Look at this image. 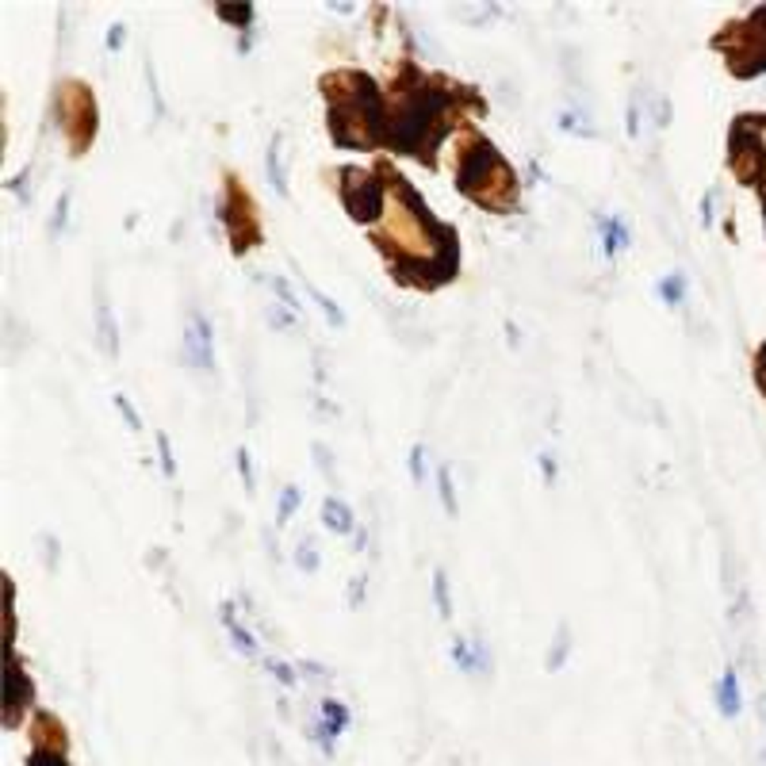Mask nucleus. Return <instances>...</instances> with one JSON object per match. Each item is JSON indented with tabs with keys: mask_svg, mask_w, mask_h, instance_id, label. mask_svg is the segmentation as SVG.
I'll list each match as a JSON object with an SVG mask.
<instances>
[{
	"mask_svg": "<svg viewBox=\"0 0 766 766\" xmlns=\"http://www.w3.org/2000/svg\"><path fill=\"white\" fill-rule=\"evenodd\" d=\"M295 559H299V567H306V571H314V567H319V556H314V544H303V548H299V556H295Z\"/></svg>",
	"mask_w": 766,
	"mask_h": 766,
	"instance_id": "nucleus-22",
	"label": "nucleus"
},
{
	"mask_svg": "<svg viewBox=\"0 0 766 766\" xmlns=\"http://www.w3.org/2000/svg\"><path fill=\"white\" fill-rule=\"evenodd\" d=\"M322 525L330 529V533H353V509H349V502H341V498H326L322 502Z\"/></svg>",
	"mask_w": 766,
	"mask_h": 766,
	"instance_id": "nucleus-3",
	"label": "nucleus"
},
{
	"mask_svg": "<svg viewBox=\"0 0 766 766\" xmlns=\"http://www.w3.org/2000/svg\"><path fill=\"white\" fill-rule=\"evenodd\" d=\"M222 625H227V632H230L234 640H238V651H245V656H257V643H253V632L238 625V617H234V606H230V601L222 606Z\"/></svg>",
	"mask_w": 766,
	"mask_h": 766,
	"instance_id": "nucleus-8",
	"label": "nucleus"
},
{
	"mask_svg": "<svg viewBox=\"0 0 766 766\" xmlns=\"http://www.w3.org/2000/svg\"><path fill=\"white\" fill-rule=\"evenodd\" d=\"M452 659H456L464 671H483V667H487V651H483V643H479V651H472V643H467V640H456Z\"/></svg>",
	"mask_w": 766,
	"mask_h": 766,
	"instance_id": "nucleus-9",
	"label": "nucleus"
},
{
	"mask_svg": "<svg viewBox=\"0 0 766 766\" xmlns=\"http://www.w3.org/2000/svg\"><path fill=\"white\" fill-rule=\"evenodd\" d=\"M211 345H214V330H211L207 314H203V311H192L188 330H184V356H188V361L200 368V372H211V368H214Z\"/></svg>",
	"mask_w": 766,
	"mask_h": 766,
	"instance_id": "nucleus-1",
	"label": "nucleus"
},
{
	"mask_svg": "<svg viewBox=\"0 0 766 766\" xmlns=\"http://www.w3.org/2000/svg\"><path fill=\"white\" fill-rule=\"evenodd\" d=\"M115 410H119L123 418H127V425H130V429H135V433H138V429H142V418H138L135 403H130L127 395H115Z\"/></svg>",
	"mask_w": 766,
	"mask_h": 766,
	"instance_id": "nucleus-18",
	"label": "nucleus"
},
{
	"mask_svg": "<svg viewBox=\"0 0 766 766\" xmlns=\"http://www.w3.org/2000/svg\"><path fill=\"white\" fill-rule=\"evenodd\" d=\"M422 460H425V448L414 445L410 448V475H414V483H422V479H425V464H422Z\"/></svg>",
	"mask_w": 766,
	"mask_h": 766,
	"instance_id": "nucleus-19",
	"label": "nucleus"
},
{
	"mask_svg": "<svg viewBox=\"0 0 766 766\" xmlns=\"http://www.w3.org/2000/svg\"><path fill=\"white\" fill-rule=\"evenodd\" d=\"M701 219L713 222V192H709V196H705V203H701Z\"/></svg>",
	"mask_w": 766,
	"mask_h": 766,
	"instance_id": "nucleus-27",
	"label": "nucleus"
},
{
	"mask_svg": "<svg viewBox=\"0 0 766 766\" xmlns=\"http://www.w3.org/2000/svg\"><path fill=\"white\" fill-rule=\"evenodd\" d=\"M540 472H544V479L552 483V479H556V456H548V452L540 456Z\"/></svg>",
	"mask_w": 766,
	"mask_h": 766,
	"instance_id": "nucleus-25",
	"label": "nucleus"
},
{
	"mask_svg": "<svg viewBox=\"0 0 766 766\" xmlns=\"http://www.w3.org/2000/svg\"><path fill=\"white\" fill-rule=\"evenodd\" d=\"M269 671H272L276 678L284 682V686H295V674H291V667H288V663H276V659H272V663H269Z\"/></svg>",
	"mask_w": 766,
	"mask_h": 766,
	"instance_id": "nucleus-21",
	"label": "nucleus"
},
{
	"mask_svg": "<svg viewBox=\"0 0 766 766\" xmlns=\"http://www.w3.org/2000/svg\"><path fill=\"white\" fill-rule=\"evenodd\" d=\"M628 135H640V104H628Z\"/></svg>",
	"mask_w": 766,
	"mask_h": 766,
	"instance_id": "nucleus-24",
	"label": "nucleus"
},
{
	"mask_svg": "<svg viewBox=\"0 0 766 766\" xmlns=\"http://www.w3.org/2000/svg\"><path fill=\"white\" fill-rule=\"evenodd\" d=\"M31 766H66V759H61L58 751H35L31 755Z\"/></svg>",
	"mask_w": 766,
	"mask_h": 766,
	"instance_id": "nucleus-20",
	"label": "nucleus"
},
{
	"mask_svg": "<svg viewBox=\"0 0 766 766\" xmlns=\"http://www.w3.org/2000/svg\"><path fill=\"white\" fill-rule=\"evenodd\" d=\"M295 506H299V487H284L280 490V509H276V525H288Z\"/></svg>",
	"mask_w": 766,
	"mask_h": 766,
	"instance_id": "nucleus-13",
	"label": "nucleus"
},
{
	"mask_svg": "<svg viewBox=\"0 0 766 766\" xmlns=\"http://www.w3.org/2000/svg\"><path fill=\"white\" fill-rule=\"evenodd\" d=\"M598 227H601V245H606V257H617V253L628 245V227L617 219V214H613V219H601Z\"/></svg>",
	"mask_w": 766,
	"mask_h": 766,
	"instance_id": "nucleus-6",
	"label": "nucleus"
},
{
	"mask_svg": "<svg viewBox=\"0 0 766 766\" xmlns=\"http://www.w3.org/2000/svg\"><path fill=\"white\" fill-rule=\"evenodd\" d=\"M437 487H441V502H445V514H456V490H452V467L441 464L437 467Z\"/></svg>",
	"mask_w": 766,
	"mask_h": 766,
	"instance_id": "nucleus-12",
	"label": "nucleus"
},
{
	"mask_svg": "<svg viewBox=\"0 0 766 766\" xmlns=\"http://www.w3.org/2000/svg\"><path fill=\"white\" fill-rule=\"evenodd\" d=\"M157 448H161V472L169 479L177 475V460H172V445H169V433H157Z\"/></svg>",
	"mask_w": 766,
	"mask_h": 766,
	"instance_id": "nucleus-17",
	"label": "nucleus"
},
{
	"mask_svg": "<svg viewBox=\"0 0 766 766\" xmlns=\"http://www.w3.org/2000/svg\"><path fill=\"white\" fill-rule=\"evenodd\" d=\"M269 184L280 196H288V169H284V135L272 138L269 146Z\"/></svg>",
	"mask_w": 766,
	"mask_h": 766,
	"instance_id": "nucleus-5",
	"label": "nucleus"
},
{
	"mask_svg": "<svg viewBox=\"0 0 766 766\" xmlns=\"http://www.w3.org/2000/svg\"><path fill=\"white\" fill-rule=\"evenodd\" d=\"M123 38H127V31H123V24H115V27H111V35H108V50H119Z\"/></svg>",
	"mask_w": 766,
	"mask_h": 766,
	"instance_id": "nucleus-26",
	"label": "nucleus"
},
{
	"mask_svg": "<svg viewBox=\"0 0 766 766\" xmlns=\"http://www.w3.org/2000/svg\"><path fill=\"white\" fill-rule=\"evenodd\" d=\"M306 291H311L314 299H319V306H322V314H326V319H330V326H345V314L337 311V303L330 299V295H326V291H319L314 284H306Z\"/></svg>",
	"mask_w": 766,
	"mask_h": 766,
	"instance_id": "nucleus-14",
	"label": "nucleus"
},
{
	"mask_svg": "<svg viewBox=\"0 0 766 766\" xmlns=\"http://www.w3.org/2000/svg\"><path fill=\"white\" fill-rule=\"evenodd\" d=\"M96 330H100V341H104V353L119 356V326H115V314H111L108 299H100V306H96Z\"/></svg>",
	"mask_w": 766,
	"mask_h": 766,
	"instance_id": "nucleus-4",
	"label": "nucleus"
},
{
	"mask_svg": "<svg viewBox=\"0 0 766 766\" xmlns=\"http://www.w3.org/2000/svg\"><path fill=\"white\" fill-rule=\"evenodd\" d=\"M659 295L667 306H682V299H686V276L682 272H667L659 284Z\"/></svg>",
	"mask_w": 766,
	"mask_h": 766,
	"instance_id": "nucleus-10",
	"label": "nucleus"
},
{
	"mask_svg": "<svg viewBox=\"0 0 766 766\" xmlns=\"http://www.w3.org/2000/svg\"><path fill=\"white\" fill-rule=\"evenodd\" d=\"M238 475H242V483H245V490H257V475H253V456H249V448H238Z\"/></svg>",
	"mask_w": 766,
	"mask_h": 766,
	"instance_id": "nucleus-15",
	"label": "nucleus"
},
{
	"mask_svg": "<svg viewBox=\"0 0 766 766\" xmlns=\"http://www.w3.org/2000/svg\"><path fill=\"white\" fill-rule=\"evenodd\" d=\"M345 728H349V709H345L337 698H326L322 701V724L314 728V735H319V743H322L326 755L333 751V735H341Z\"/></svg>",
	"mask_w": 766,
	"mask_h": 766,
	"instance_id": "nucleus-2",
	"label": "nucleus"
},
{
	"mask_svg": "<svg viewBox=\"0 0 766 766\" xmlns=\"http://www.w3.org/2000/svg\"><path fill=\"white\" fill-rule=\"evenodd\" d=\"M567 648H571V643H567V628H559V648H556V656H552V659H548V667H552V671H556V667H559V663H564V656H567Z\"/></svg>",
	"mask_w": 766,
	"mask_h": 766,
	"instance_id": "nucleus-23",
	"label": "nucleus"
},
{
	"mask_svg": "<svg viewBox=\"0 0 766 766\" xmlns=\"http://www.w3.org/2000/svg\"><path fill=\"white\" fill-rule=\"evenodd\" d=\"M433 601H437V613L448 621L452 617V598H448V579H445V571L437 567V575H433Z\"/></svg>",
	"mask_w": 766,
	"mask_h": 766,
	"instance_id": "nucleus-11",
	"label": "nucleus"
},
{
	"mask_svg": "<svg viewBox=\"0 0 766 766\" xmlns=\"http://www.w3.org/2000/svg\"><path fill=\"white\" fill-rule=\"evenodd\" d=\"M717 705L724 717H735L740 713V682H735V671H724L720 686H717Z\"/></svg>",
	"mask_w": 766,
	"mask_h": 766,
	"instance_id": "nucleus-7",
	"label": "nucleus"
},
{
	"mask_svg": "<svg viewBox=\"0 0 766 766\" xmlns=\"http://www.w3.org/2000/svg\"><path fill=\"white\" fill-rule=\"evenodd\" d=\"M272 288H276V295L284 299V306H288L291 314H303V303H299V295H295V291L288 288V280H284V276H276V280H272Z\"/></svg>",
	"mask_w": 766,
	"mask_h": 766,
	"instance_id": "nucleus-16",
	"label": "nucleus"
}]
</instances>
